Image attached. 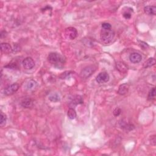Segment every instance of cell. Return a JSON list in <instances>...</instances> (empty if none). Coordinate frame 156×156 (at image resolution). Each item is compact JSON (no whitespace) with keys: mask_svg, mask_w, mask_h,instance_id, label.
I'll use <instances>...</instances> for the list:
<instances>
[{"mask_svg":"<svg viewBox=\"0 0 156 156\" xmlns=\"http://www.w3.org/2000/svg\"><path fill=\"white\" fill-rule=\"evenodd\" d=\"M117 69L121 73H126L128 70V65L123 62H118L116 64Z\"/></svg>","mask_w":156,"mask_h":156,"instance_id":"cell-9","label":"cell"},{"mask_svg":"<svg viewBox=\"0 0 156 156\" xmlns=\"http://www.w3.org/2000/svg\"><path fill=\"white\" fill-rule=\"evenodd\" d=\"M96 70V67L94 66H87L83 69L81 71V76L84 79L89 77Z\"/></svg>","mask_w":156,"mask_h":156,"instance_id":"cell-4","label":"cell"},{"mask_svg":"<svg viewBox=\"0 0 156 156\" xmlns=\"http://www.w3.org/2000/svg\"><path fill=\"white\" fill-rule=\"evenodd\" d=\"M155 64V60L153 58H149L146 62H144L143 64V67L144 69H148L149 67H151L154 66Z\"/></svg>","mask_w":156,"mask_h":156,"instance_id":"cell-16","label":"cell"},{"mask_svg":"<svg viewBox=\"0 0 156 156\" xmlns=\"http://www.w3.org/2000/svg\"><path fill=\"white\" fill-rule=\"evenodd\" d=\"M22 64L24 69H25L26 70H31L33 69L35 66V62L32 58L28 57V58H25L23 60Z\"/></svg>","mask_w":156,"mask_h":156,"instance_id":"cell-7","label":"cell"},{"mask_svg":"<svg viewBox=\"0 0 156 156\" xmlns=\"http://www.w3.org/2000/svg\"><path fill=\"white\" fill-rule=\"evenodd\" d=\"M48 99H49V100L50 101L53 102H58V101H59L60 100V96L58 94V93H52V94H51L49 96Z\"/></svg>","mask_w":156,"mask_h":156,"instance_id":"cell-17","label":"cell"},{"mask_svg":"<svg viewBox=\"0 0 156 156\" xmlns=\"http://www.w3.org/2000/svg\"><path fill=\"white\" fill-rule=\"evenodd\" d=\"M155 98V87H153L151 90L149 92L148 99V100H153Z\"/></svg>","mask_w":156,"mask_h":156,"instance_id":"cell-20","label":"cell"},{"mask_svg":"<svg viewBox=\"0 0 156 156\" xmlns=\"http://www.w3.org/2000/svg\"><path fill=\"white\" fill-rule=\"evenodd\" d=\"M19 88H20L19 84H17V83H14V84L7 85L6 88H5L4 90V94L7 96L12 95L18 91Z\"/></svg>","mask_w":156,"mask_h":156,"instance_id":"cell-3","label":"cell"},{"mask_svg":"<svg viewBox=\"0 0 156 156\" xmlns=\"http://www.w3.org/2000/svg\"><path fill=\"white\" fill-rule=\"evenodd\" d=\"M123 17L125 18L126 19H129V18H131V17L132 16V14H131V12H129L128 10V11L124 12L123 13Z\"/></svg>","mask_w":156,"mask_h":156,"instance_id":"cell-23","label":"cell"},{"mask_svg":"<svg viewBox=\"0 0 156 156\" xmlns=\"http://www.w3.org/2000/svg\"><path fill=\"white\" fill-rule=\"evenodd\" d=\"M154 143L153 145L155 144V136H153V137H151V143Z\"/></svg>","mask_w":156,"mask_h":156,"instance_id":"cell-25","label":"cell"},{"mask_svg":"<svg viewBox=\"0 0 156 156\" xmlns=\"http://www.w3.org/2000/svg\"><path fill=\"white\" fill-rule=\"evenodd\" d=\"M109 79H110V76L105 71L99 73L96 77V82L100 84H105L109 81Z\"/></svg>","mask_w":156,"mask_h":156,"instance_id":"cell-5","label":"cell"},{"mask_svg":"<svg viewBox=\"0 0 156 156\" xmlns=\"http://www.w3.org/2000/svg\"><path fill=\"white\" fill-rule=\"evenodd\" d=\"M82 103H83L82 97L79 95H76L73 96V98H72V100L70 102V105H71L73 107Z\"/></svg>","mask_w":156,"mask_h":156,"instance_id":"cell-14","label":"cell"},{"mask_svg":"<svg viewBox=\"0 0 156 156\" xmlns=\"http://www.w3.org/2000/svg\"><path fill=\"white\" fill-rule=\"evenodd\" d=\"M101 27H102V29H109L112 28V26L110 23H103L101 25Z\"/></svg>","mask_w":156,"mask_h":156,"instance_id":"cell-22","label":"cell"},{"mask_svg":"<svg viewBox=\"0 0 156 156\" xmlns=\"http://www.w3.org/2000/svg\"><path fill=\"white\" fill-rule=\"evenodd\" d=\"M115 37V32L111 29H102L100 33V39L103 43L108 44L111 43Z\"/></svg>","mask_w":156,"mask_h":156,"instance_id":"cell-2","label":"cell"},{"mask_svg":"<svg viewBox=\"0 0 156 156\" xmlns=\"http://www.w3.org/2000/svg\"><path fill=\"white\" fill-rule=\"evenodd\" d=\"M142 59V56L137 53H133L129 56V60L133 64H138L141 62Z\"/></svg>","mask_w":156,"mask_h":156,"instance_id":"cell-8","label":"cell"},{"mask_svg":"<svg viewBox=\"0 0 156 156\" xmlns=\"http://www.w3.org/2000/svg\"><path fill=\"white\" fill-rule=\"evenodd\" d=\"M37 87V83L33 79L29 80L26 85V88L28 91H33Z\"/></svg>","mask_w":156,"mask_h":156,"instance_id":"cell-13","label":"cell"},{"mask_svg":"<svg viewBox=\"0 0 156 156\" xmlns=\"http://www.w3.org/2000/svg\"><path fill=\"white\" fill-rule=\"evenodd\" d=\"M1 52L5 54H9L12 51V46L7 43H2L1 44Z\"/></svg>","mask_w":156,"mask_h":156,"instance_id":"cell-12","label":"cell"},{"mask_svg":"<svg viewBox=\"0 0 156 156\" xmlns=\"http://www.w3.org/2000/svg\"><path fill=\"white\" fill-rule=\"evenodd\" d=\"M48 60L52 65L57 68H62L65 63L64 56L58 53H51L48 56Z\"/></svg>","mask_w":156,"mask_h":156,"instance_id":"cell-1","label":"cell"},{"mask_svg":"<svg viewBox=\"0 0 156 156\" xmlns=\"http://www.w3.org/2000/svg\"><path fill=\"white\" fill-rule=\"evenodd\" d=\"M67 115H68L69 118L71 119H74L76 118L77 114L75 111V109L73 108H70L68 111V112H67Z\"/></svg>","mask_w":156,"mask_h":156,"instance_id":"cell-18","label":"cell"},{"mask_svg":"<svg viewBox=\"0 0 156 156\" xmlns=\"http://www.w3.org/2000/svg\"><path fill=\"white\" fill-rule=\"evenodd\" d=\"M113 113V115H115V117H118L121 114V110L119 108H117V109H115V110H114Z\"/></svg>","mask_w":156,"mask_h":156,"instance_id":"cell-24","label":"cell"},{"mask_svg":"<svg viewBox=\"0 0 156 156\" xmlns=\"http://www.w3.org/2000/svg\"><path fill=\"white\" fill-rule=\"evenodd\" d=\"M144 12L148 15H155L156 14V7L154 6H147L144 7Z\"/></svg>","mask_w":156,"mask_h":156,"instance_id":"cell-15","label":"cell"},{"mask_svg":"<svg viewBox=\"0 0 156 156\" xmlns=\"http://www.w3.org/2000/svg\"><path fill=\"white\" fill-rule=\"evenodd\" d=\"M20 104L24 108H30L33 106V101L29 98H24L21 101Z\"/></svg>","mask_w":156,"mask_h":156,"instance_id":"cell-10","label":"cell"},{"mask_svg":"<svg viewBox=\"0 0 156 156\" xmlns=\"http://www.w3.org/2000/svg\"><path fill=\"white\" fill-rule=\"evenodd\" d=\"M121 126L124 129L129 130V131H131V130H133L134 129V126L132 125V124L126 123H123V124L121 125Z\"/></svg>","mask_w":156,"mask_h":156,"instance_id":"cell-21","label":"cell"},{"mask_svg":"<svg viewBox=\"0 0 156 156\" xmlns=\"http://www.w3.org/2000/svg\"><path fill=\"white\" fill-rule=\"evenodd\" d=\"M129 89V85L128 84H126H126H123L119 85L118 90V93L120 95H124L128 93Z\"/></svg>","mask_w":156,"mask_h":156,"instance_id":"cell-11","label":"cell"},{"mask_svg":"<svg viewBox=\"0 0 156 156\" xmlns=\"http://www.w3.org/2000/svg\"><path fill=\"white\" fill-rule=\"evenodd\" d=\"M7 121V117L2 112H1V118H0V126L3 127L6 125V123Z\"/></svg>","mask_w":156,"mask_h":156,"instance_id":"cell-19","label":"cell"},{"mask_svg":"<svg viewBox=\"0 0 156 156\" xmlns=\"http://www.w3.org/2000/svg\"><path fill=\"white\" fill-rule=\"evenodd\" d=\"M65 35L66 39L70 40H74L77 35V32L76 28L73 27H69L65 29Z\"/></svg>","mask_w":156,"mask_h":156,"instance_id":"cell-6","label":"cell"}]
</instances>
